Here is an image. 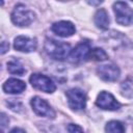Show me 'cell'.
<instances>
[{"instance_id":"obj_3","label":"cell","mask_w":133,"mask_h":133,"mask_svg":"<svg viewBox=\"0 0 133 133\" xmlns=\"http://www.w3.org/2000/svg\"><path fill=\"white\" fill-rule=\"evenodd\" d=\"M34 14L23 4H18L11 12V21L18 26H28L34 20Z\"/></svg>"},{"instance_id":"obj_2","label":"cell","mask_w":133,"mask_h":133,"mask_svg":"<svg viewBox=\"0 0 133 133\" xmlns=\"http://www.w3.org/2000/svg\"><path fill=\"white\" fill-rule=\"evenodd\" d=\"M113 11L115 14V21L117 24L129 26L133 23V9L126 2H115L113 4Z\"/></svg>"},{"instance_id":"obj_4","label":"cell","mask_w":133,"mask_h":133,"mask_svg":"<svg viewBox=\"0 0 133 133\" xmlns=\"http://www.w3.org/2000/svg\"><path fill=\"white\" fill-rule=\"evenodd\" d=\"M68 98V103L71 109L79 111L85 108L86 106V96L83 90L80 88H71L65 92Z\"/></svg>"},{"instance_id":"obj_16","label":"cell","mask_w":133,"mask_h":133,"mask_svg":"<svg viewBox=\"0 0 133 133\" xmlns=\"http://www.w3.org/2000/svg\"><path fill=\"white\" fill-rule=\"evenodd\" d=\"M107 57H108L107 53L103 49H100V48H95V49L90 50V53H89V56H88V58H90L92 60H97V61L106 60Z\"/></svg>"},{"instance_id":"obj_21","label":"cell","mask_w":133,"mask_h":133,"mask_svg":"<svg viewBox=\"0 0 133 133\" xmlns=\"http://www.w3.org/2000/svg\"><path fill=\"white\" fill-rule=\"evenodd\" d=\"M2 133H3V132H2Z\"/></svg>"},{"instance_id":"obj_8","label":"cell","mask_w":133,"mask_h":133,"mask_svg":"<svg viewBox=\"0 0 133 133\" xmlns=\"http://www.w3.org/2000/svg\"><path fill=\"white\" fill-rule=\"evenodd\" d=\"M90 53V44L88 42H81L70 53V60L74 63L81 62L88 58Z\"/></svg>"},{"instance_id":"obj_18","label":"cell","mask_w":133,"mask_h":133,"mask_svg":"<svg viewBox=\"0 0 133 133\" xmlns=\"http://www.w3.org/2000/svg\"><path fill=\"white\" fill-rule=\"evenodd\" d=\"M8 49H9V45L5 42H2L1 43V54H4Z\"/></svg>"},{"instance_id":"obj_5","label":"cell","mask_w":133,"mask_h":133,"mask_svg":"<svg viewBox=\"0 0 133 133\" xmlns=\"http://www.w3.org/2000/svg\"><path fill=\"white\" fill-rule=\"evenodd\" d=\"M29 81L31 85L44 92H53L56 89V86L54 82L47 76L42 75V74H32L29 78Z\"/></svg>"},{"instance_id":"obj_12","label":"cell","mask_w":133,"mask_h":133,"mask_svg":"<svg viewBox=\"0 0 133 133\" xmlns=\"http://www.w3.org/2000/svg\"><path fill=\"white\" fill-rule=\"evenodd\" d=\"M26 84L24 81L19 79H8L3 84V90L7 94H21L23 90H25Z\"/></svg>"},{"instance_id":"obj_11","label":"cell","mask_w":133,"mask_h":133,"mask_svg":"<svg viewBox=\"0 0 133 133\" xmlns=\"http://www.w3.org/2000/svg\"><path fill=\"white\" fill-rule=\"evenodd\" d=\"M51 29L56 35L61 36V37H69V36L73 35L76 31V28L73 25V23H71L69 21L56 22L52 25Z\"/></svg>"},{"instance_id":"obj_15","label":"cell","mask_w":133,"mask_h":133,"mask_svg":"<svg viewBox=\"0 0 133 133\" xmlns=\"http://www.w3.org/2000/svg\"><path fill=\"white\" fill-rule=\"evenodd\" d=\"M106 133H125L124 125L118 121H110L105 127Z\"/></svg>"},{"instance_id":"obj_14","label":"cell","mask_w":133,"mask_h":133,"mask_svg":"<svg viewBox=\"0 0 133 133\" xmlns=\"http://www.w3.org/2000/svg\"><path fill=\"white\" fill-rule=\"evenodd\" d=\"M7 70L10 74L22 76L25 74V69L19 60H10L7 62Z\"/></svg>"},{"instance_id":"obj_17","label":"cell","mask_w":133,"mask_h":133,"mask_svg":"<svg viewBox=\"0 0 133 133\" xmlns=\"http://www.w3.org/2000/svg\"><path fill=\"white\" fill-rule=\"evenodd\" d=\"M68 131L69 133H84L81 127H79L78 125H74V124H70L68 126Z\"/></svg>"},{"instance_id":"obj_6","label":"cell","mask_w":133,"mask_h":133,"mask_svg":"<svg viewBox=\"0 0 133 133\" xmlns=\"http://www.w3.org/2000/svg\"><path fill=\"white\" fill-rule=\"evenodd\" d=\"M31 106L34 112L39 116H45L50 118L55 117V112L52 109V107L48 104L47 101H45L39 97H34L31 99Z\"/></svg>"},{"instance_id":"obj_13","label":"cell","mask_w":133,"mask_h":133,"mask_svg":"<svg viewBox=\"0 0 133 133\" xmlns=\"http://www.w3.org/2000/svg\"><path fill=\"white\" fill-rule=\"evenodd\" d=\"M95 24L97 25V27L101 28V29H107L109 26V17L107 11L104 8H100L99 10H97L96 15H95Z\"/></svg>"},{"instance_id":"obj_19","label":"cell","mask_w":133,"mask_h":133,"mask_svg":"<svg viewBox=\"0 0 133 133\" xmlns=\"http://www.w3.org/2000/svg\"><path fill=\"white\" fill-rule=\"evenodd\" d=\"M7 124H8V119H6L5 114L2 113V114H1V127H2V129H3Z\"/></svg>"},{"instance_id":"obj_7","label":"cell","mask_w":133,"mask_h":133,"mask_svg":"<svg viewBox=\"0 0 133 133\" xmlns=\"http://www.w3.org/2000/svg\"><path fill=\"white\" fill-rule=\"evenodd\" d=\"M96 104L98 107L105 110H117L121 108V104L108 91H101L97 98Z\"/></svg>"},{"instance_id":"obj_1","label":"cell","mask_w":133,"mask_h":133,"mask_svg":"<svg viewBox=\"0 0 133 133\" xmlns=\"http://www.w3.org/2000/svg\"><path fill=\"white\" fill-rule=\"evenodd\" d=\"M45 50L49 56H51L52 58H54L56 60H63L71 53V48H70L69 44L57 42L54 39H47L46 41Z\"/></svg>"},{"instance_id":"obj_9","label":"cell","mask_w":133,"mask_h":133,"mask_svg":"<svg viewBox=\"0 0 133 133\" xmlns=\"http://www.w3.org/2000/svg\"><path fill=\"white\" fill-rule=\"evenodd\" d=\"M97 73L101 79H103L104 81H109V82L116 81L119 77V74H121L119 69L114 64L100 65L97 69Z\"/></svg>"},{"instance_id":"obj_20","label":"cell","mask_w":133,"mask_h":133,"mask_svg":"<svg viewBox=\"0 0 133 133\" xmlns=\"http://www.w3.org/2000/svg\"><path fill=\"white\" fill-rule=\"evenodd\" d=\"M9 133H25V131L23 129H20V128H14Z\"/></svg>"},{"instance_id":"obj_10","label":"cell","mask_w":133,"mask_h":133,"mask_svg":"<svg viewBox=\"0 0 133 133\" xmlns=\"http://www.w3.org/2000/svg\"><path fill=\"white\" fill-rule=\"evenodd\" d=\"M36 46H37L36 39L30 38V37L24 36V35L17 36L15 38V43H14V47L16 50H18L20 52H25V53L34 51L36 49Z\"/></svg>"}]
</instances>
